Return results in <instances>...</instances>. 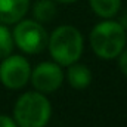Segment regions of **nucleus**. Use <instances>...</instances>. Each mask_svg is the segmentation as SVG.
Masks as SVG:
<instances>
[{
    "instance_id": "20e7f679",
    "label": "nucleus",
    "mask_w": 127,
    "mask_h": 127,
    "mask_svg": "<svg viewBox=\"0 0 127 127\" xmlns=\"http://www.w3.org/2000/svg\"><path fill=\"white\" fill-rule=\"evenodd\" d=\"M13 43L25 53L35 55L40 53L46 46L49 35L43 28L41 22L35 19H21L16 22L13 31Z\"/></svg>"
},
{
    "instance_id": "f03ea898",
    "label": "nucleus",
    "mask_w": 127,
    "mask_h": 127,
    "mask_svg": "<svg viewBox=\"0 0 127 127\" xmlns=\"http://www.w3.org/2000/svg\"><path fill=\"white\" fill-rule=\"evenodd\" d=\"M126 30L111 18L96 24L90 32V46L96 56L102 59H114L126 47Z\"/></svg>"
},
{
    "instance_id": "f8f14e48",
    "label": "nucleus",
    "mask_w": 127,
    "mask_h": 127,
    "mask_svg": "<svg viewBox=\"0 0 127 127\" xmlns=\"http://www.w3.org/2000/svg\"><path fill=\"white\" fill-rule=\"evenodd\" d=\"M117 58H118V66H120L121 72L127 77V49H123Z\"/></svg>"
},
{
    "instance_id": "ddd939ff",
    "label": "nucleus",
    "mask_w": 127,
    "mask_h": 127,
    "mask_svg": "<svg viewBox=\"0 0 127 127\" xmlns=\"http://www.w3.org/2000/svg\"><path fill=\"white\" fill-rule=\"evenodd\" d=\"M0 127H18L16 121L7 115H0Z\"/></svg>"
},
{
    "instance_id": "2eb2a0df",
    "label": "nucleus",
    "mask_w": 127,
    "mask_h": 127,
    "mask_svg": "<svg viewBox=\"0 0 127 127\" xmlns=\"http://www.w3.org/2000/svg\"><path fill=\"white\" fill-rule=\"evenodd\" d=\"M55 3H64V4H68V3H74L77 0H53Z\"/></svg>"
},
{
    "instance_id": "0eeeda50",
    "label": "nucleus",
    "mask_w": 127,
    "mask_h": 127,
    "mask_svg": "<svg viewBox=\"0 0 127 127\" xmlns=\"http://www.w3.org/2000/svg\"><path fill=\"white\" fill-rule=\"evenodd\" d=\"M28 7L30 0H0V24H16L25 16Z\"/></svg>"
},
{
    "instance_id": "f257e3e1",
    "label": "nucleus",
    "mask_w": 127,
    "mask_h": 127,
    "mask_svg": "<svg viewBox=\"0 0 127 127\" xmlns=\"http://www.w3.org/2000/svg\"><path fill=\"white\" fill-rule=\"evenodd\" d=\"M46 47L55 62L68 66L80 59L84 41L80 30L74 25H59L49 37Z\"/></svg>"
},
{
    "instance_id": "423d86ee",
    "label": "nucleus",
    "mask_w": 127,
    "mask_h": 127,
    "mask_svg": "<svg viewBox=\"0 0 127 127\" xmlns=\"http://www.w3.org/2000/svg\"><path fill=\"white\" fill-rule=\"evenodd\" d=\"M32 86L37 92L41 93H52L61 87L64 81V72L59 64L53 62H41L31 71L30 75Z\"/></svg>"
},
{
    "instance_id": "6e6552de",
    "label": "nucleus",
    "mask_w": 127,
    "mask_h": 127,
    "mask_svg": "<svg viewBox=\"0 0 127 127\" xmlns=\"http://www.w3.org/2000/svg\"><path fill=\"white\" fill-rule=\"evenodd\" d=\"M66 78H68V83L71 84V87L81 90V89H86L92 83V71L86 65L74 62L68 65Z\"/></svg>"
},
{
    "instance_id": "4468645a",
    "label": "nucleus",
    "mask_w": 127,
    "mask_h": 127,
    "mask_svg": "<svg viewBox=\"0 0 127 127\" xmlns=\"http://www.w3.org/2000/svg\"><path fill=\"white\" fill-rule=\"evenodd\" d=\"M118 24L124 28L127 31V9L126 10H123V13H121V16L118 18Z\"/></svg>"
},
{
    "instance_id": "1a4fd4ad",
    "label": "nucleus",
    "mask_w": 127,
    "mask_h": 127,
    "mask_svg": "<svg viewBox=\"0 0 127 127\" xmlns=\"http://www.w3.org/2000/svg\"><path fill=\"white\" fill-rule=\"evenodd\" d=\"M92 10L100 18H112L121 9V0H89Z\"/></svg>"
},
{
    "instance_id": "39448f33",
    "label": "nucleus",
    "mask_w": 127,
    "mask_h": 127,
    "mask_svg": "<svg viewBox=\"0 0 127 127\" xmlns=\"http://www.w3.org/2000/svg\"><path fill=\"white\" fill-rule=\"evenodd\" d=\"M31 75V66L27 58L21 55H9L0 64V81L10 90L22 89Z\"/></svg>"
},
{
    "instance_id": "7ed1b4c3",
    "label": "nucleus",
    "mask_w": 127,
    "mask_h": 127,
    "mask_svg": "<svg viewBox=\"0 0 127 127\" xmlns=\"http://www.w3.org/2000/svg\"><path fill=\"white\" fill-rule=\"evenodd\" d=\"M52 115V105L41 92H27L13 106V120L18 127H44Z\"/></svg>"
},
{
    "instance_id": "9b49d317",
    "label": "nucleus",
    "mask_w": 127,
    "mask_h": 127,
    "mask_svg": "<svg viewBox=\"0 0 127 127\" xmlns=\"http://www.w3.org/2000/svg\"><path fill=\"white\" fill-rule=\"evenodd\" d=\"M13 37L4 24H0V59L9 56L13 52Z\"/></svg>"
},
{
    "instance_id": "9d476101",
    "label": "nucleus",
    "mask_w": 127,
    "mask_h": 127,
    "mask_svg": "<svg viewBox=\"0 0 127 127\" xmlns=\"http://www.w3.org/2000/svg\"><path fill=\"white\" fill-rule=\"evenodd\" d=\"M32 13L35 21L38 22H49L56 15V4L53 0H37L32 7Z\"/></svg>"
}]
</instances>
